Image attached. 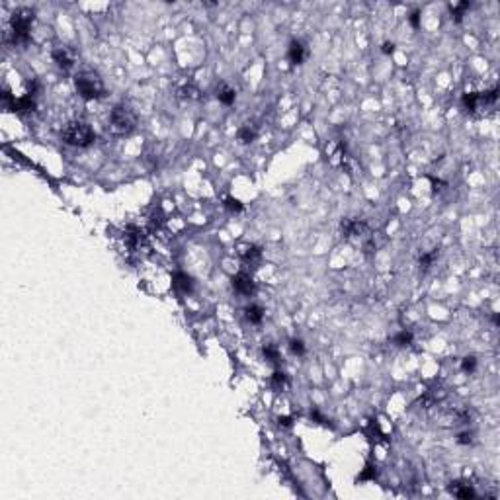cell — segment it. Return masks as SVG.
Wrapping results in <instances>:
<instances>
[{"mask_svg":"<svg viewBox=\"0 0 500 500\" xmlns=\"http://www.w3.org/2000/svg\"><path fill=\"white\" fill-rule=\"evenodd\" d=\"M35 20V12L31 8H18L10 16V41L14 45H22L30 41L31 24Z\"/></svg>","mask_w":500,"mask_h":500,"instance_id":"6da1fadb","label":"cell"},{"mask_svg":"<svg viewBox=\"0 0 500 500\" xmlns=\"http://www.w3.org/2000/svg\"><path fill=\"white\" fill-rule=\"evenodd\" d=\"M74 88L78 96L86 102L90 100H98V98H104L106 96V86H104V80L100 78L98 72L94 70H82L74 76Z\"/></svg>","mask_w":500,"mask_h":500,"instance_id":"7a4b0ae2","label":"cell"},{"mask_svg":"<svg viewBox=\"0 0 500 500\" xmlns=\"http://www.w3.org/2000/svg\"><path fill=\"white\" fill-rule=\"evenodd\" d=\"M62 141L70 147H90L94 141H96V133L90 125L86 122H70L62 129Z\"/></svg>","mask_w":500,"mask_h":500,"instance_id":"3957f363","label":"cell"},{"mask_svg":"<svg viewBox=\"0 0 500 500\" xmlns=\"http://www.w3.org/2000/svg\"><path fill=\"white\" fill-rule=\"evenodd\" d=\"M135 127H137L135 112L125 104L114 106V110L110 112V129H112V133L125 137V135H131L135 131Z\"/></svg>","mask_w":500,"mask_h":500,"instance_id":"277c9868","label":"cell"},{"mask_svg":"<svg viewBox=\"0 0 500 500\" xmlns=\"http://www.w3.org/2000/svg\"><path fill=\"white\" fill-rule=\"evenodd\" d=\"M340 231H342L344 239H356V237H364L370 233V227L366 221L362 219H344L340 223Z\"/></svg>","mask_w":500,"mask_h":500,"instance_id":"5b68a950","label":"cell"},{"mask_svg":"<svg viewBox=\"0 0 500 500\" xmlns=\"http://www.w3.org/2000/svg\"><path fill=\"white\" fill-rule=\"evenodd\" d=\"M51 57H53V61L57 62L62 70H70L76 64V53L68 45H57L51 51Z\"/></svg>","mask_w":500,"mask_h":500,"instance_id":"8992f818","label":"cell"},{"mask_svg":"<svg viewBox=\"0 0 500 500\" xmlns=\"http://www.w3.org/2000/svg\"><path fill=\"white\" fill-rule=\"evenodd\" d=\"M231 283H233V289H235L237 293H241V295H252L254 289H256L252 276L247 274V272H239L237 276H233Z\"/></svg>","mask_w":500,"mask_h":500,"instance_id":"52a82bcc","label":"cell"},{"mask_svg":"<svg viewBox=\"0 0 500 500\" xmlns=\"http://www.w3.org/2000/svg\"><path fill=\"white\" fill-rule=\"evenodd\" d=\"M305 59H307V47H305V43L299 41V39H293L289 43V47H287V61L291 62L293 66H297V64H303Z\"/></svg>","mask_w":500,"mask_h":500,"instance_id":"ba28073f","label":"cell"},{"mask_svg":"<svg viewBox=\"0 0 500 500\" xmlns=\"http://www.w3.org/2000/svg\"><path fill=\"white\" fill-rule=\"evenodd\" d=\"M241 258H243V262L250 266V268H258V264L262 262V250L260 247H254V245H250L247 247L245 250H241Z\"/></svg>","mask_w":500,"mask_h":500,"instance_id":"9c48e42d","label":"cell"},{"mask_svg":"<svg viewBox=\"0 0 500 500\" xmlns=\"http://www.w3.org/2000/svg\"><path fill=\"white\" fill-rule=\"evenodd\" d=\"M172 285L180 291V293H189L191 289H193V280L184 274V272H176L174 276H172Z\"/></svg>","mask_w":500,"mask_h":500,"instance_id":"30bf717a","label":"cell"},{"mask_svg":"<svg viewBox=\"0 0 500 500\" xmlns=\"http://www.w3.org/2000/svg\"><path fill=\"white\" fill-rule=\"evenodd\" d=\"M449 493H451L453 497L463 499V500L475 499V497H477V495H475V491H473V487H471V485H463V483H451Z\"/></svg>","mask_w":500,"mask_h":500,"instance_id":"8fae6325","label":"cell"},{"mask_svg":"<svg viewBox=\"0 0 500 500\" xmlns=\"http://www.w3.org/2000/svg\"><path fill=\"white\" fill-rule=\"evenodd\" d=\"M143 239H145V235H143V231H141L139 227H127V229H125V243H127L131 249L141 247Z\"/></svg>","mask_w":500,"mask_h":500,"instance_id":"7c38bea8","label":"cell"},{"mask_svg":"<svg viewBox=\"0 0 500 500\" xmlns=\"http://www.w3.org/2000/svg\"><path fill=\"white\" fill-rule=\"evenodd\" d=\"M217 100L223 106H233L235 100H237V92H235L231 86L221 84V86H217Z\"/></svg>","mask_w":500,"mask_h":500,"instance_id":"4fadbf2b","label":"cell"},{"mask_svg":"<svg viewBox=\"0 0 500 500\" xmlns=\"http://www.w3.org/2000/svg\"><path fill=\"white\" fill-rule=\"evenodd\" d=\"M256 127L254 125H250V124H245L239 131H237V139L243 143V145H249V143H252L254 139H256Z\"/></svg>","mask_w":500,"mask_h":500,"instance_id":"5bb4252c","label":"cell"},{"mask_svg":"<svg viewBox=\"0 0 500 500\" xmlns=\"http://www.w3.org/2000/svg\"><path fill=\"white\" fill-rule=\"evenodd\" d=\"M461 104H463V108L467 110L469 114H475V112L479 110V106H481L479 92H465L463 94V98H461Z\"/></svg>","mask_w":500,"mask_h":500,"instance_id":"9a60e30c","label":"cell"},{"mask_svg":"<svg viewBox=\"0 0 500 500\" xmlns=\"http://www.w3.org/2000/svg\"><path fill=\"white\" fill-rule=\"evenodd\" d=\"M176 94H178V98H182V100H197L199 98V90L193 86V84H182V86H178L176 88Z\"/></svg>","mask_w":500,"mask_h":500,"instance_id":"2e32d148","label":"cell"},{"mask_svg":"<svg viewBox=\"0 0 500 500\" xmlns=\"http://www.w3.org/2000/svg\"><path fill=\"white\" fill-rule=\"evenodd\" d=\"M245 314H247V318H249L252 324H260V322L264 320V309H262L260 305H249V307L245 309Z\"/></svg>","mask_w":500,"mask_h":500,"instance_id":"e0dca14e","label":"cell"},{"mask_svg":"<svg viewBox=\"0 0 500 500\" xmlns=\"http://www.w3.org/2000/svg\"><path fill=\"white\" fill-rule=\"evenodd\" d=\"M262 354H264V358H266L268 362H272V364H280L281 362L280 350H278V346H274V344H264Z\"/></svg>","mask_w":500,"mask_h":500,"instance_id":"ac0fdd59","label":"cell"},{"mask_svg":"<svg viewBox=\"0 0 500 500\" xmlns=\"http://www.w3.org/2000/svg\"><path fill=\"white\" fill-rule=\"evenodd\" d=\"M469 8H471V2H457V4H451L449 6V10H451V18L455 20V22H461L463 20V14L467 12Z\"/></svg>","mask_w":500,"mask_h":500,"instance_id":"d6986e66","label":"cell"},{"mask_svg":"<svg viewBox=\"0 0 500 500\" xmlns=\"http://www.w3.org/2000/svg\"><path fill=\"white\" fill-rule=\"evenodd\" d=\"M438 256H439V250L438 249L430 250V252H426V254H422V256H420V268H422V270L432 268V264L436 262Z\"/></svg>","mask_w":500,"mask_h":500,"instance_id":"ffe728a7","label":"cell"},{"mask_svg":"<svg viewBox=\"0 0 500 500\" xmlns=\"http://www.w3.org/2000/svg\"><path fill=\"white\" fill-rule=\"evenodd\" d=\"M393 344L399 346V348H405V346H410L412 344V332L408 330H401L399 334L393 336Z\"/></svg>","mask_w":500,"mask_h":500,"instance_id":"44dd1931","label":"cell"},{"mask_svg":"<svg viewBox=\"0 0 500 500\" xmlns=\"http://www.w3.org/2000/svg\"><path fill=\"white\" fill-rule=\"evenodd\" d=\"M225 209L227 211H231V213H241L243 209H245V205H243V201L241 199H237V197H225Z\"/></svg>","mask_w":500,"mask_h":500,"instance_id":"7402d4cb","label":"cell"},{"mask_svg":"<svg viewBox=\"0 0 500 500\" xmlns=\"http://www.w3.org/2000/svg\"><path fill=\"white\" fill-rule=\"evenodd\" d=\"M289 352L293 354V356H305V352H307V348H305V344L303 340H299V338H291L289 340Z\"/></svg>","mask_w":500,"mask_h":500,"instance_id":"603a6c76","label":"cell"},{"mask_svg":"<svg viewBox=\"0 0 500 500\" xmlns=\"http://www.w3.org/2000/svg\"><path fill=\"white\" fill-rule=\"evenodd\" d=\"M461 370H463L465 374H473V372L477 370V358H475V356L463 358V360H461Z\"/></svg>","mask_w":500,"mask_h":500,"instance_id":"cb8c5ba5","label":"cell"},{"mask_svg":"<svg viewBox=\"0 0 500 500\" xmlns=\"http://www.w3.org/2000/svg\"><path fill=\"white\" fill-rule=\"evenodd\" d=\"M375 477H377V467L375 465H366V469L360 473L358 481H374Z\"/></svg>","mask_w":500,"mask_h":500,"instance_id":"d4e9b609","label":"cell"},{"mask_svg":"<svg viewBox=\"0 0 500 500\" xmlns=\"http://www.w3.org/2000/svg\"><path fill=\"white\" fill-rule=\"evenodd\" d=\"M309 416H311L312 422H316V424H322V426H330V428H332L330 420H326V418H324V416H322V414L318 412V408H312L311 414H309Z\"/></svg>","mask_w":500,"mask_h":500,"instance_id":"484cf974","label":"cell"},{"mask_svg":"<svg viewBox=\"0 0 500 500\" xmlns=\"http://www.w3.org/2000/svg\"><path fill=\"white\" fill-rule=\"evenodd\" d=\"M270 383H272V387H283L287 383V375L283 374V372H274Z\"/></svg>","mask_w":500,"mask_h":500,"instance_id":"4316f807","label":"cell"},{"mask_svg":"<svg viewBox=\"0 0 500 500\" xmlns=\"http://www.w3.org/2000/svg\"><path fill=\"white\" fill-rule=\"evenodd\" d=\"M408 22H410V26L414 30H418L420 28V10H412L410 16H408Z\"/></svg>","mask_w":500,"mask_h":500,"instance_id":"83f0119b","label":"cell"},{"mask_svg":"<svg viewBox=\"0 0 500 500\" xmlns=\"http://www.w3.org/2000/svg\"><path fill=\"white\" fill-rule=\"evenodd\" d=\"M457 443H459V445H471V443H473V434H471V432H461V434L457 436Z\"/></svg>","mask_w":500,"mask_h":500,"instance_id":"f1b7e54d","label":"cell"},{"mask_svg":"<svg viewBox=\"0 0 500 500\" xmlns=\"http://www.w3.org/2000/svg\"><path fill=\"white\" fill-rule=\"evenodd\" d=\"M381 51H383L385 55H393V53H395V43H393V41H385V43L381 45Z\"/></svg>","mask_w":500,"mask_h":500,"instance_id":"f546056e","label":"cell"},{"mask_svg":"<svg viewBox=\"0 0 500 500\" xmlns=\"http://www.w3.org/2000/svg\"><path fill=\"white\" fill-rule=\"evenodd\" d=\"M278 424L289 428V426H291V418H289V416H280V418H278Z\"/></svg>","mask_w":500,"mask_h":500,"instance_id":"4dcf8cb0","label":"cell"}]
</instances>
